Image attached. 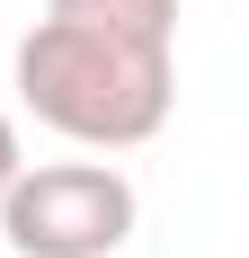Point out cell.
Listing matches in <instances>:
<instances>
[{"instance_id": "1", "label": "cell", "mask_w": 249, "mask_h": 258, "mask_svg": "<svg viewBox=\"0 0 249 258\" xmlns=\"http://www.w3.org/2000/svg\"><path fill=\"white\" fill-rule=\"evenodd\" d=\"M18 98L36 125H53L80 152H134L169 125L178 107V62L169 45L98 36L72 18H36L18 36Z\"/></svg>"}, {"instance_id": "2", "label": "cell", "mask_w": 249, "mask_h": 258, "mask_svg": "<svg viewBox=\"0 0 249 258\" xmlns=\"http://www.w3.org/2000/svg\"><path fill=\"white\" fill-rule=\"evenodd\" d=\"M134 178L107 160H45L0 187V232L18 258H116L134 240Z\"/></svg>"}, {"instance_id": "3", "label": "cell", "mask_w": 249, "mask_h": 258, "mask_svg": "<svg viewBox=\"0 0 249 258\" xmlns=\"http://www.w3.org/2000/svg\"><path fill=\"white\" fill-rule=\"evenodd\" d=\"M45 18L98 27V36H134V45H178V0H45Z\"/></svg>"}, {"instance_id": "4", "label": "cell", "mask_w": 249, "mask_h": 258, "mask_svg": "<svg viewBox=\"0 0 249 258\" xmlns=\"http://www.w3.org/2000/svg\"><path fill=\"white\" fill-rule=\"evenodd\" d=\"M18 169H27V152H18V125H9V107H0V187L18 178Z\"/></svg>"}]
</instances>
